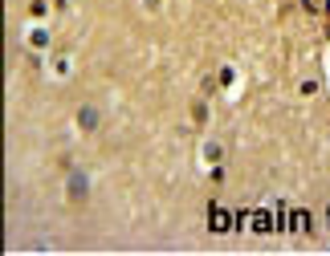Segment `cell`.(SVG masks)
Instances as JSON below:
<instances>
[{
	"label": "cell",
	"mask_w": 330,
	"mask_h": 256,
	"mask_svg": "<svg viewBox=\"0 0 330 256\" xmlns=\"http://www.w3.org/2000/svg\"><path fill=\"white\" fill-rule=\"evenodd\" d=\"M228 224H232V215L224 207H212V232H228Z\"/></svg>",
	"instance_id": "6da1fadb"
},
{
	"label": "cell",
	"mask_w": 330,
	"mask_h": 256,
	"mask_svg": "<svg viewBox=\"0 0 330 256\" xmlns=\"http://www.w3.org/2000/svg\"><path fill=\"white\" fill-rule=\"evenodd\" d=\"M306 224H310V215H306V211H294V215H289V228H298V232H306Z\"/></svg>",
	"instance_id": "7a4b0ae2"
},
{
	"label": "cell",
	"mask_w": 330,
	"mask_h": 256,
	"mask_svg": "<svg viewBox=\"0 0 330 256\" xmlns=\"http://www.w3.org/2000/svg\"><path fill=\"white\" fill-rule=\"evenodd\" d=\"M326 220H330V211H326Z\"/></svg>",
	"instance_id": "3957f363"
}]
</instances>
